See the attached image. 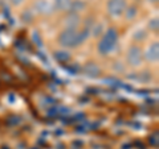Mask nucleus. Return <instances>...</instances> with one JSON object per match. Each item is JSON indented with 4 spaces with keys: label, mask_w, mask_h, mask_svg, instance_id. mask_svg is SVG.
Here are the masks:
<instances>
[{
    "label": "nucleus",
    "mask_w": 159,
    "mask_h": 149,
    "mask_svg": "<svg viewBox=\"0 0 159 149\" xmlns=\"http://www.w3.org/2000/svg\"><path fill=\"white\" fill-rule=\"evenodd\" d=\"M54 57H56L58 62H66L70 59V56H69V53H66V52H56L54 53Z\"/></svg>",
    "instance_id": "obj_10"
},
{
    "label": "nucleus",
    "mask_w": 159,
    "mask_h": 149,
    "mask_svg": "<svg viewBox=\"0 0 159 149\" xmlns=\"http://www.w3.org/2000/svg\"><path fill=\"white\" fill-rule=\"evenodd\" d=\"M150 2H154V3H155V2H158V0H150Z\"/></svg>",
    "instance_id": "obj_15"
},
{
    "label": "nucleus",
    "mask_w": 159,
    "mask_h": 149,
    "mask_svg": "<svg viewBox=\"0 0 159 149\" xmlns=\"http://www.w3.org/2000/svg\"><path fill=\"white\" fill-rule=\"evenodd\" d=\"M85 8V4H84L82 2H80V0H76V2L72 3V7H70V12L76 13L78 11H82V9Z\"/></svg>",
    "instance_id": "obj_11"
},
{
    "label": "nucleus",
    "mask_w": 159,
    "mask_h": 149,
    "mask_svg": "<svg viewBox=\"0 0 159 149\" xmlns=\"http://www.w3.org/2000/svg\"><path fill=\"white\" fill-rule=\"evenodd\" d=\"M88 36H89V28H85L81 32L76 31V29H65L64 32L60 33L58 44L64 48H77L85 41Z\"/></svg>",
    "instance_id": "obj_1"
},
{
    "label": "nucleus",
    "mask_w": 159,
    "mask_h": 149,
    "mask_svg": "<svg viewBox=\"0 0 159 149\" xmlns=\"http://www.w3.org/2000/svg\"><path fill=\"white\" fill-rule=\"evenodd\" d=\"M126 11V0H109L107 2V12L111 16H121Z\"/></svg>",
    "instance_id": "obj_3"
},
{
    "label": "nucleus",
    "mask_w": 159,
    "mask_h": 149,
    "mask_svg": "<svg viewBox=\"0 0 159 149\" xmlns=\"http://www.w3.org/2000/svg\"><path fill=\"white\" fill-rule=\"evenodd\" d=\"M64 23H65L66 29H76L77 25H78V23H80V16H78L77 13L70 12V13H69L68 16L65 17Z\"/></svg>",
    "instance_id": "obj_5"
},
{
    "label": "nucleus",
    "mask_w": 159,
    "mask_h": 149,
    "mask_svg": "<svg viewBox=\"0 0 159 149\" xmlns=\"http://www.w3.org/2000/svg\"><path fill=\"white\" fill-rule=\"evenodd\" d=\"M11 3L15 4V6H19V4L23 3V0H11Z\"/></svg>",
    "instance_id": "obj_13"
},
{
    "label": "nucleus",
    "mask_w": 159,
    "mask_h": 149,
    "mask_svg": "<svg viewBox=\"0 0 159 149\" xmlns=\"http://www.w3.org/2000/svg\"><path fill=\"white\" fill-rule=\"evenodd\" d=\"M142 58H143V54H142L141 48L131 46L127 53V62L130 63L131 66H139L142 62Z\"/></svg>",
    "instance_id": "obj_4"
},
{
    "label": "nucleus",
    "mask_w": 159,
    "mask_h": 149,
    "mask_svg": "<svg viewBox=\"0 0 159 149\" xmlns=\"http://www.w3.org/2000/svg\"><path fill=\"white\" fill-rule=\"evenodd\" d=\"M129 12H130V13L127 15V17H129V19H131V16H133V17L135 16V12H137V11H135V8L133 7V8H130V9H129Z\"/></svg>",
    "instance_id": "obj_12"
},
{
    "label": "nucleus",
    "mask_w": 159,
    "mask_h": 149,
    "mask_svg": "<svg viewBox=\"0 0 159 149\" xmlns=\"http://www.w3.org/2000/svg\"><path fill=\"white\" fill-rule=\"evenodd\" d=\"M117 32L116 29H109V31L105 33V36L102 37V40L98 42V52L106 56V54L110 53L114 46L117 44Z\"/></svg>",
    "instance_id": "obj_2"
},
{
    "label": "nucleus",
    "mask_w": 159,
    "mask_h": 149,
    "mask_svg": "<svg viewBox=\"0 0 159 149\" xmlns=\"http://www.w3.org/2000/svg\"><path fill=\"white\" fill-rule=\"evenodd\" d=\"M158 54H159L158 42H154L152 45H150V48L146 50L145 57L148 59V61H157V59H158Z\"/></svg>",
    "instance_id": "obj_7"
},
{
    "label": "nucleus",
    "mask_w": 159,
    "mask_h": 149,
    "mask_svg": "<svg viewBox=\"0 0 159 149\" xmlns=\"http://www.w3.org/2000/svg\"><path fill=\"white\" fill-rule=\"evenodd\" d=\"M73 0H54V8L58 9V11H70Z\"/></svg>",
    "instance_id": "obj_8"
},
{
    "label": "nucleus",
    "mask_w": 159,
    "mask_h": 149,
    "mask_svg": "<svg viewBox=\"0 0 159 149\" xmlns=\"http://www.w3.org/2000/svg\"><path fill=\"white\" fill-rule=\"evenodd\" d=\"M34 7H36V11L40 13H52L53 9H54V7L52 4H49L48 2H45V0H40V2H37L34 4Z\"/></svg>",
    "instance_id": "obj_6"
},
{
    "label": "nucleus",
    "mask_w": 159,
    "mask_h": 149,
    "mask_svg": "<svg viewBox=\"0 0 159 149\" xmlns=\"http://www.w3.org/2000/svg\"><path fill=\"white\" fill-rule=\"evenodd\" d=\"M151 23H154V24H151V28H152V29L155 28V31H157V29H158V24H157V23H158V20H155V21H154V20H152Z\"/></svg>",
    "instance_id": "obj_14"
},
{
    "label": "nucleus",
    "mask_w": 159,
    "mask_h": 149,
    "mask_svg": "<svg viewBox=\"0 0 159 149\" xmlns=\"http://www.w3.org/2000/svg\"><path fill=\"white\" fill-rule=\"evenodd\" d=\"M84 71H85V74L88 77H97L99 74V69L96 65H93V63H89V65L85 66Z\"/></svg>",
    "instance_id": "obj_9"
}]
</instances>
